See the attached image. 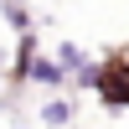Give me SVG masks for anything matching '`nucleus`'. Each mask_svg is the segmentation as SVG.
<instances>
[{
    "mask_svg": "<svg viewBox=\"0 0 129 129\" xmlns=\"http://www.w3.org/2000/svg\"><path fill=\"white\" fill-rule=\"evenodd\" d=\"M93 93L103 98V109L124 114V109H129V57H109V62H98V83H93Z\"/></svg>",
    "mask_w": 129,
    "mask_h": 129,
    "instance_id": "f257e3e1",
    "label": "nucleus"
},
{
    "mask_svg": "<svg viewBox=\"0 0 129 129\" xmlns=\"http://www.w3.org/2000/svg\"><path fill=\"white\" fill-rule=\"evenodd\" d=\"M26 83H36V88H52V93H57L62 83H67V72H62L57 57H41V52H36V57H31V67H26Z\"/></svg>",
    "mask_w": 129,
    "mask_h": 129,
    "instance_id": "f03ea898",
    "label": "nucleus"
},
{
    "mask_svg": "<svg viewBox=\"0 0 129 129\" xmlns=\"http://www.w3.org/2000/svg\"><path fill=\"white\" fill-rule=\"evenodd\" d=\"M72 119H78V103L62 98V93H52V98L41 103V124L47 129H72Z\"/></svg>",
    "mask_w": 129,
    "mask_h": 129,
    "instance_id": "7ed1b4c3",
    "label": "nucleus"
},
{
    "mask_svg": "<svg viewBox=\"0 0 129 129\" xmlns=\"http://www.w3.org/2000/svg\"><path fill=\"white\" fill-rule=\"evenodd\" d=\"M52 57H57V62H62V72H67V83H72V78H78V72H83V67H88V62H93V57H88V52H83V47H78V41H62V47H57V52H52Z\"/></svg>",
    "mask_w": 129,
    "mask_h": 129,
    "instance_id": "20e7f679",
    "label": "nucleus"
},
{
    "mask_svg": "<svg viewBox=\"0 0 129 129\" xmlns=\"http://www.w3.org/2000/svg\"><path fill=\"white\" fill-rule=\"evenodd\" d=\"M0 16H5V26L16 31V36L31 31V5H26V0H0Z\"/></svg>",
    "mask_w": 129,
    "mask_h": 129,
    "instance_id": "39448f33",
    "label": "nucleus"
}]
</instances>
